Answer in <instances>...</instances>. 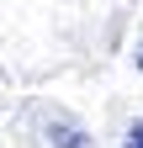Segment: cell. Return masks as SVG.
<instances>
[{"instance_id": "1", "label": "cell", "mask_w": 143, "mask_h": 148, "mask_svg": "<svg viewBox=\"0 0 143 148\" xmlns=\"http://www.w3.org/2000/svg\"><path fill=\"white\" fill-rule=\"evenodd\" d=\"M48 138L58 143V148H85V132H80L74 122H53V127H48Z\"/></svg>"}, {"instance_id": "3", "label": "cell", "mask_w": 143, "mask_h": 148, "mask_svg": "<svg viewBox=\"0 0 143 148\" xmlns=\"http://www.w3.org/2000/svg\"><path fill=\"white\" fill-rule=\"evenodd\" d=\"M138 69H143V48H138Z\"/></svg>"}, {"instance_id": "2", "label": "cell", "mask_w": 143, "mask_h": 148, "mask_svg": "<svg viewBox=\"0 0 143 148\" xmlns=\"http://www.w3.org/2000/svg\"><path fill=\"white\" fill-rule=\"evenodd\" d=\"M122 148H143V122H133V127H127V138H122Z\"/></svg>"}]
</instances>
